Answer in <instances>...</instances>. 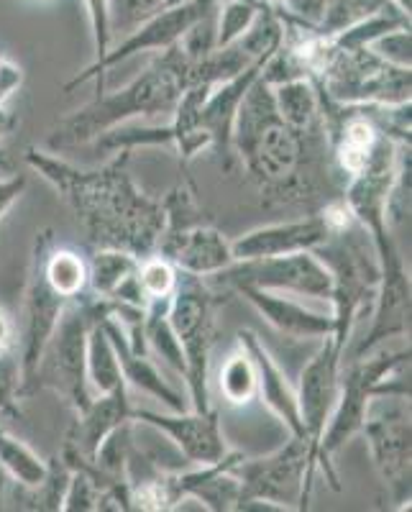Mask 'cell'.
I'll use <instances>...</instances> for the list:
<instances>
[{
	"label": "cell",
	"instance_id": "42",
	"mask_svg": "<svg viewBox=\"0 0 412 512\" xmlns=\"http://www.w3.org/2000/svg\"><path fill=\"white\" fill-rule=\"evenodd\" d=\"M0 169H6V172L11 169V159H8V154L3 149H0Z\"/></svg>",
	"mask_w": 412,
	"mask_h": 512
},
{
	"label": "cell",
	"instance_id": "38",
	"mask_svg": "<svg viewBox=\"0 0 412 512\" xmlns=\"http://www.w3.org/2000/svg\"><path fill=\"white\" fill-rule=\"evenodd\" d=\"M285 21H295L302 26H318L323 16L325 0H269Z\"/></svg>",
	"mask_w": 412,
	"mask_h": 512
},
{
	"label": "cell",
	"instance_id": "10",
	"mask_svg": "<svg viewBox=\"0 0 412 512\" xmlns=\"http://www.w3.org/2000/svg\"><path fill=\"white\" fill-rule=\"evenodd\" d=\"M372 451L374 469L397 507L410 505L412 423L410 397L374 395L366 405L361 431Z\"/></svg>",
	"mask_w": 412,
	"mask_h": 512
},
{
	"label": "cell",
	"instance_id": "2",
	"mask_svg": "<svg viewBox=\"0 0 412 512\" xmlns=\"http://www.w3.org/2000/svg\"><path fill=\"white\" fill-rule=\"evenodd\" d=\"M313 136L302 134L279 118L272 85L259 72L238 105L231 149L244 162L251 182L264 198L274 203H305L313 195Z\"/></svg>",
	"mask_w": 412,
	"mask_h": 512
},
{
	"label": "cell",
	"instance_id": "18",
	"mask_svg": "<svg viewBox=\"0 0 412 512\" xmlns=\"http://www.w3.org/2000/svg\"><path fill=\"white\" fill-rule=\"evenodd\" d=\"M238 344L249 351L251 361H254L256 369V397L277 415V420L287 428L290 436H300L302 433V420H300V408H297V392L290 384L287 374L279 369V364L274 361V356L269 354V349L264 346V341L256 336L254 331L244 328L238 331ZM308 441V438H305Z\"/></svg>",
	"mask_w": 412,
	"mask_h": 512
},
{
	"label": "cell",
	"instance_id": "3",
	"mask_svg": "<svg viewBox=\"0 0 412 512\" xmlns=\"http://www.w3.org/2000/svg\"><path fill=\"white\" fill-rule=\"evenodd\" d=\"M190 62L192 59L182 54L175 41L172 47L159 52L157 59L139 77L128 82L126 88L108 95L100 93L85 108L64 116L49 131L47 146L52 152H64V149L93 144L100 134L134 118L172 116L177 100L187 90Z\"/></svg>",
	"mask_w": 412,
	"mask_h": 512
},
{
	"label": "cell",
	"instance_id": "21",
	"mask_svg": "<svg viewBox=\"0 0 412 512\" xmlns=\"http://www.w3.org/2000/svg\"><path fill=\"white\" fill-rule=\"evenodd\" d=\"M103 326L105 331H108V336H111L113 346H116V356H118V364H121L123 382L136 387V390L146 392V395H151L154 400L164 402L167 410L182 413V410L190 408V400H187L180 390H175V387L162 377L157 364L151 361L149 351H134L131 346H128L126 331H123V326L113 318V315H105Z\"/></svg>",
	"mask_w": 412,
	"mask_h": 512
},
{
	"label": "cell",
	"instance_id": "9",
	"mask_svg": "<svg viewBox=\"0 0 412 512\" xmlns=\"http://www.w3.org/2000/svg\"><path fill=\"white\" fill-rule=\"evenodd\" d=\"M241 479V502H272L279 510H308L310 489H313L315 456L305 438L290 436V441L274 454L262 459H241L233 466ZM236 505V510H238Z\"/></svg>",
	"mask_w": 412,
	"mask_h": 512
},
{
	"label": "cell",
	"instance_id": "8",
	"mask_svg": "<svg viewBox=\"0 0 412 512\" xmlns=\"http://www.w3.org/2000/svg\"><path fill=\"white\" fill-rule=\"evenodd\" d=\"M215 308L218 297L203 277L182 274L175 295L169 297L167 318L185 354L187 400L192 410H210V351L215 344Z\"/></svg>",
	"mask_w": 412,
	"mask_h": 512
},
{
	"label": "cell",
	"instance_id": "33",
	"mask_svg": "<svg viewBox=\"0 0 412 512\" xmlns=\"http://www.w3.org/2000/svg\"><path fill=\"white\" fill-rule=\"evenodd\" d=\"M164 8V0H108V26L111 36L134 31L157 11Z\"/></svg>",
	"mask_w": 412,
	"mask_h": 512
},
{
	"label": "cell",
	"instance_id": "11",
	"mask_svg": "<svg viewBox=\"0 0 412 512\" xmlns=\"http://www.w3.org/2000/svg\"><path fill=\"white\" fill-rule=\"evenodd\" d=\"M52 228H41L34 236L29 256V272H26V292H24V328H21V344L18 359H21V397L34 395V379L39 361L44 356L49 338L57 328L62 310L67 308V300L49 285L44 274V256L54 244Z\"/></svg>",
	"mask_w": 412,
	"mask_h": 512
},
{
	"label": "cell",
	"instance_id": "4",
	"mask_svg": "<svg viewBox=\"0 0 412 512\" xmlns=\"http://www.w3.org/2000/svg\"><path fill=\"white\" fill-rule=\"evenodd\" d=\"M374 395H407L410 397V346L400 351L374 349L364 356L349 359V367H341V387L333 413L323 428V436L315 454V469L325 474L333 489L338 484L333 459L364 423L366 405Z\"/></svg>",
	"mask_w": 412,
	"mask_h": 512
},
{
	"label": "cell",
	"instance_id": "29",
	"mask_svg": "<svg viewBox=\"0 0 412 512\" xmlns=\"http://www.w3.org/2000/svg\"><path fill=\"white\" fill-rule=\"evenodd\" d=\"M0 469L8 474L11 482L21 484V487H36L47 477V461L24 441L11 436L3 425H0Z\"/></svg>",
	"mask_w": 412,
	"mask_h": 512
},
{
	"label": "cell",
	"instance_id": "27",
	"mask_svg": "<svg viewBox=\"0 0 412 512\" xmlns=\"http://www.w3.org/2000/svg\"><path fill=\"white\" fill-rule=\"evenodd\" d=\"M88 384L93 395H105L123 387L121 364H118L116 346L105 331L103 318L95 320L88 333Z\"/></svg>",
	"mask_w": 412,
	"mask_h": 512
},
{
	"label": "cell",
	"instance_id": "31",
	"mask_svg": "<svg viewBox=\"0 0 412 512\" xmlns=\"http://www.w3.org/2000/svg\"><path fill=\"white\" fill-rule=\"evenodd\" d=\"M264 3L267 0H226V3H218L215 49H223L241 39L251 29Z\"/></svg>",
	"mask_w": 412,
	"mask_h": 512
},
{
	"label": "cell",
	"instance_id": "17",
	"mask_svg": "<svg viewBox=\"0 0 412 512\" xmlns=\"http://www.w3.org/2000/svg\"><path fill=\"white\" fill-rule=\"evenodd\" d=\"M333 233L320 213L297 221L269 223L231 241L233 262H251V259H269V256L297 254V251H315L331 239Z\"/></svg>",
	"mask_w": 412,
	"mask_h": 512
},
{
	"label": "cell",
	"instance_id": "15",
	"mask_svg": "<svg viewBox=\"0 0 412 512\" xmlns=\"http://www.w3.org/2000/svg\"><path fill=\"white\" fill-rule=\"evenodd\" d=\"M134 420L154 425L192 466L215 464L228 454L226 438L221 433V420L213 408L210 410H182V413H151V410H134Z\"/></svg>",
	"mask_w": 412,
	"mask_h": 512
},
{
	"label": "cell",
	"instance_id": "5",
	"mask_svg": "<svg viewBox=\"0 0 412 512\" xmlns=\"http://www.w3.org/2000/svg\"><path fill=\"white\" fill-rule=\"evenodd\" d=\"M313 82L328 103L400 105L410 103L412 70L384 62L369 47L341 49L328 39Z\"/></svg>",
	"mask_w": 412,
	"mask_h": 512
},
{
	"label": "cell",
	"instance_id": "34",
	"mask_svg": "<svg viewBox=\"0 0 412 512\" xmlns=\"http://www.w3.org/2000/svg\"><path fill=\"white\" fill-rule=\"evenodd\" d=\"M100 492L103 487L98 484V479L82 469V466H72V477L67 484V492H64L62 512H98Z\"/></svg>",
	"mask_w": 412,
	"mask_h": 512
},
{
	"label": "cell",
	"instance_id": "26",
	"mask_svg": "<svg viewBox=\"0 0 412 512\" xmlns=\"http://www.w3.org/2000/svg\"><path fill=\"white\" fill-rule=\"evenodd\" d=\"M44 274L67 303L88 295V259L77 249L59 246L54 241L44 256Z\"/></svg>",
	"mask_w": 412,
	"mask_h": 512
},
{
	"label": "cell",
	"instance_id": "16",
	"mask_svg": "<svg viewBox=\"0 0 412 512\" xmlns=\"http://www.w3.org/2000/svg\"><path fill=\"white\" fill-rule=\"evenodd\" d=\"M157 254L175 264L182 274L213 277L233 264L231 241L210 223H192L182 228H167L159 239Z\"/></svg>",
	"mask_w": 412,
	"mask_h": 512
},
{
	"label": "cell",
	"instance_id": "41",
	"mask_svg": "<svg viewBox=\"0 0 412 512\" xmlns=\"http://www.w3.org/2000/svg\"><path fill=\"white\" fill-rule=\"evenodd\" d=\"M8 484H11V479H8V474L0 469V510H3L8 502Z\"/></svg>",
	"mask_w": 412,
	"mask_h": 512
},
{
	"label": "cell",
	"instance_id": "32",
	"mask_svg": "<svg viewBox=\"0 0 412 512\" xmlns=\"http://www.w3.org/2000/svg\"><path fill=\"white\" fill-rule=\"evenodd\" d=\"M177 282H180V269L164 256L151 254L144 256L139 264V287L144 295V303H157V300H169L175 295Z\"/></svg>",
	"mask_w": 412,
	"mask_h": 512
},
{
	"label": "cell",
	"instance_id": "37",
	"mask_svg": "<svg viewBox=\"0 0 412 512\" xmlns=\"http://www.w3.org/2000/svg\"><path fill=\"white\" fill-rule=\"evenodd\" d=\"M85 8H88V18H90V34H93L95 59H100L108 49L113 47L111 26H108V0H85Z\"/></svg>",
	"mask_w": 412,
	"mask_h": 512
},
{
	"label": "cell",
	"instance_id": "13",
	"mask_svg": "<svg viewBox=\"0 0 412 512\" xmlns=\"http://www.w3.org/2000/svg\"><path fill=\"white\" fill-rule=\"evenodd\" d=\"M215 6H218V0H185V3H177V6L162 8V11H157L151 18H146L144 24L136 26L134 31H128L121 39V44L108 49L103 57L95 59L80 75L72 77L70 82H64L62 90L64 93H72V90H77L85 82L98 80V88L103 93L105 72L113 70L116 64L126 62V59L136 57L141 52H164L175 41H180L187 34V29Z\"/></svg>",
	"mask_w": 412,
	"mask_h": 512
},
{
	"label": "cell",
	"instance_id": "20",
	"mask_svg": "<svg viewBox=\"0 0 412 512\" xmlns=\"http://www.w3.org/2000/svg\"><path fill=\"white\" fill-rule=\"evenodd\" d=\"M141 256L126 249H93L88 259V292L116 305L146 308L139 287Z\"/></svg>",
	"mask_w": 412,
	"mask_h": 512
},
{
	"label": "cell",
	"instance_id": "43",
	"mask_svg": "<svg viewBox=\"0 0 412 512\" xmlns=\"http://www.w3.org/2000/svg\"><path fill=\"white\" fill-rule=\"evenodd\" d=\"M218 3H226V0H218Z\"/></svg>",
	"mask_w": 412,
	"mask_h": 512
},
{
	"label": "cell",
	"instance_id": "40",
	"mask_svg": "<svg viewBox=\"0 0 412 512\" xmlns=\"http://www.w3.org/2000/svg\"><path fill=\"white\" fill-rule=\"evenodd\" d=\"M24 190H26L24 175L3 177V180H0V223H3V218L8 216V210L16 205V200L24 195Z\"/></svg>",
	"mask_w": 412,
	"mask_h": 512
},
{
	"label": "cell",
	"instance_id": "36",
	"mask_svg": "<svg viewBox=\"0 0 412 512\" xmlns=\"http://www.w3.org/2000/svg\"><path fill=\"white\" fill-rule=\"evenodd\" d=\"M377 57H382L384 62L402 67V70H412V36L410 26H400V29H392L387 34H382L379 39H374L369 44Z\"/></svg>",
	"mask_w": 412,
	"mask_h": 512
},
{
	"label": "cell",
	"instance_id": "6",
	"mask_svg": "<svg viewBox=\"0 0 412 512\" xmlns=\"http://www.w3.org/2000/svg\"><path fill=\"white\" fill-rule=\"evenodd\" d=\"M372 244L369 233L354 223L346 231L333 233L331 239L315 249L333 274V338L343 354L351 344V333L366 310L374 308V297L379 287L377 254L366 251Z\"/></svg>",
	"mask_w": 412,
	"mask_h": 512
},
{
	"label": "cell",
	"instance_id": "12",
	"mask_svg": "<svg viewBox=\"0 0 412 512\" xmlns=\"http://www.w3.org/2000/svg\"><path fill=\"white\" fill-rule=\"evenodd\" d=\"M218 285L228 290L238 287H259L272 292H295V295L318 297L331 303L333 274L325 267L315 251H297V254L269 256V259H251V262H233L223 272L213 274Z\"/></svg>",
	"mask_w": 412,
	"mask_h": 512
},
{
	"label": "cell",
	"instance_id": "7",
	"mask_svg": "<svg viewBox=\"0 0 412 512\" xmlns=\"http://www.w3.org/2000/svg\"><path fill=\"white\" fill-rule=\"evenodd\" d=\"M111 313V300H100L90 292L80 300L67 303L36 369V390L52 387L70 402L75 413H80L93 400L88 384V333L95 320Z\"/></svg>",
	"mask_w": 412,
	"mask_h": 512
},
{
	"label": "cell",
	"instance_id": "35",
	"mask_svg": "<svg viewBox=\"0 0 412 512\" xmlns=\"http://www.w3.org/2000/svg\"><path fill=\"white\" fill-rule=\"evenodd\" d=\"M21 400V359L16 346L0 349V413L16 415Z\"/></svg>",
	"mask_w": 412,
	"mask_h": 512
},
{
	"label": "cell",
	"instance_id": "1",
	"mask_svg": "<svg viewBox=\"0 0 412 512\" xmlns=\"http://www.w3.org/2000/svg\"><path fill=\"white\" fill-rule=\"evenodd\" d=\"M128 149L116 152L105 167L80 169L57 152L26 149L24 159L39 172L77 218L93 249H126L136 256L157 254L167 228V210L136 187L128 175Z\"/></svg>",
	"mask_w": 412,
	"mask_h": 512
},
{
	"label": "cell",
	"instance_id": "19",
	"mask_svg": "<svg viewBox=\"0 0 412 512\" xmlns=\"http://www.w3.org/2000/svg\"><path fill=\"white\" fill-rule=\"evenodd\" d=\"M75 415L77 418L67 431L64 448L80 459L90 461L95 451L103 446L105 438L111 436L116 428H121L123 423H128L134 415L131 400H128V384L113 392H105V395H93V400Z\"/></svg>",
	"mask_w": 412,
	"mask_h": 512
},
{
	"label": "cell",
	"instance_id": "30",
	"mask_svg": "<svg viewBox=\"0 0 412 512\" xmlns=\"http://www.w3.org/2000/svg\"><path fill=\"white\" fill-rule=\"evenodd\" d=\"M379 13H400V16H405L392 0H325L323 16H320V24L315 26V31L323 36H333L338 31L359 24V21L379 16Z\"/></svg>",
	"mask_w": 412,
	"mask_h": 512
},
{
	"label": "cell",
	"instance_id": "22",
	"mask_svg": "<svg viewBox=\"0 0 412 512\" xmlns=\"http://www.w3.org/2000/svg\"><path fill=\"white\" fill-rule=\"evenodd\" d=\"M238 295L267 320L269 326L277 328L290 338H323L333 333V315L315 313L305 305L295 303L282 292L259 290V287H238Z\"/></svg>",
	"mask_w": 412,
	"mask_h": 512
},
{
	"label": "cell",
	"instance_id": "28",
	"mask_svg": "<svg viewBox=\"0 0 412 512\" xmlns=\"http://www.w3.org/2000/svg\"><path fill=\"white\" fill-rule=\"evenodd\" d=\"M218 390L233 408H246L256 400V369L249 351L236 341V349L226 356L218 369Z\"/></svg>",
	"mask_w": 412,
	"mask_h": 512
},
{
	"label": "cell",
	"instance_id": "14",
	"mask_svg": "<svg viewBox=\"0 0 412 512\" xmlns=\"http://www.w3.org/2000/svg\"><path fill=\"white\" fill-rule=\"evenodd\" d=\"M343 349L336 344L333 333L320 338V346L310 361L305 364L297 382V408H300L302 433L308 438L313 456L318 454V443L323 436V428L333 413V405L338 400V387H341V367Z\"/></svg>",
	"mask_w": 412,
	"mask_h": 512
},
{
	"label": "cell",
	"instance_id": "25",
	"mask_svg": "<svg viewBox=\"0 0 412 512\" xmlns=\"http://www.w3.org/2000/svg\"><path fill=\"white\" fill-rule=\"evenodd\" d=\"M167 305L169 300H157V303H146L144 320H141V333H144V344L149 354L162 359L172 372L180 374L185 379L187 364L182 346L177 341V333L167 318Z\"/></svg>",
	"mask_w": 412,
	"mask_h": 512
},
{
	"label": "cell",
	"instance_id": "24",
	"mask_svg": "<svg viewBox=\"0 0 412 512\" xmlns=\"http://www.w3.org/2000/svg\"><path fill=\"white\" fill-rule=\"evenodd\" d=\"M274 108L287 126L302 134H320L323 131V98L313 77H295L279 85H272Z\"/></svg>",
	"mask_w": 412,
	"mask_h": 512
},
{
	"label": "cell",
	"instance_id": "39",
	"mask_svg": "<svg viewBox=\"0 0 412 512\" xmlns=\"http://www.w3.org/2000/svg\"><path fill=\"white\" fill-rule=\"evenodd\" d=\"M24 85V70L13 64L11 59L0 57V105H6V100Z\"/></svg>",
	"mask_w": 412,
	"mask_h": 512
},
{
	"label": "cell",
	"instance_id": "23",
	"mask_svg": "<svg viewBox=\"0 0 412 512\" xmlns=\"http://www.w3.org/2000/svg\"><path fill=\"white\" fill-rule=\"evenodd\" d=\"M264 62H256L251 67H246L241 75L231 77L226 82H218L213 85L210 95L205 98L203 108H200V126L205 128V134L210 136L213 146L226 159V169H231V134H233V121H236V111L241 100H244L246 90H249L251 82L259 77Z\"/></svg>",
	"mask_w": 412,
	"mask_h": 512
}]
</instances>
